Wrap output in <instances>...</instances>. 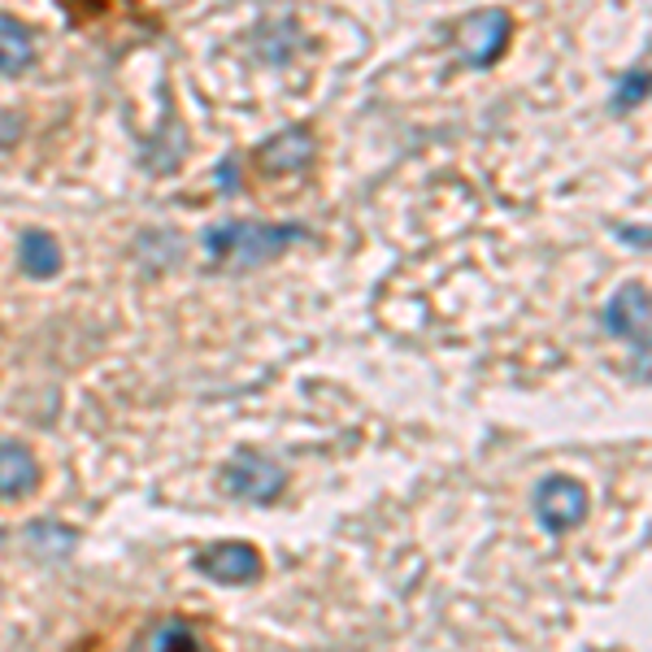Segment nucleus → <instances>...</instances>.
Segmentation results:
<instances>
[{"label":"nucleus","instance_id":"20e7f679","mask_svg":"<svg viewBox=\"0 0 652 652\" xmlns=\"http://www.w3.org/2000/svg\"><path fill=\"white\" fill-rule=\"evenodd\" d=\"M192 570L201 579H213V583L244 588V583H257L265 574V556L249 540H222V544H209V549L197 552L192 556Z\"/></svg>","mask_w":652,"mask_h":652},{"label":"nucleus","instance_id":"f257e3e1","mask_svg":"<svg viewBox=\"0 0 652 652\" xmlns=\"http://www.w3.org/2000/svg\"><path fill=\"white\" fill-rule=\"evenodd\" d=\"M297 240H304V227H270V222H227L204 231V252L218 265H261L270 257H279L283 249H292Z\"/></svg>","mask_w":652,"mask_h":652},{"label":"nucleus","instance_id":"7ed1b4c3","mask_svg":"<svg viewBox=\"0 0 652 652\" xmlns=\"http://www.w3.org/2000/svg\"><path fill=\"white\" fill-rule=\"evenodd\" d=\"M531 509H535V522H540L549 535H565V531L583 526V518H588V509H592V496H588V488H583L579 479H570V474H549V479L535 483Z\"/></svg>","mask_w":652,"mask_h":652},{"label":"nucleus","instance_id":"4468645a","mask_svg":"<svg viewBox=\"0 0 652 652\" xmlns=\"http://www.w3.org/2000/svg\"><path fill=\"white\" fill-rule=\"evenodd\" d=\"M18 136H22V118H18V113H4V109H0V149L18 144Z\"/></svg>","mask_w":652,"mask_h":652},{"label":"nucleus","instance_id":"1a4fd4ad","mask_svg":"<svg viewBox=\"0 0 652 652\" xmlns=\"http://www.w3.org/2000/svg\"><path fill=\"white\" fill-rule=\"evenodd\" d=\"M18 265L31 279H52L61 270V244L52 240L49 231H36L31 227V231L18 235Z\"/></svg>","mask_w":652,"mask_h":652},{"label":"nucleus","instance_id":"9b49d317","mask_svg":"<svg viewBox=\"0 0 652 652\" xmlns=\"http://www.w3.org/2000/svg\"><path fill=\"white\" fill-rule=\"evenodd\" d=\"M140 644H144V649H201V635H197L188 622L165 618L161 626H149V631L140 635Z\"/></svg>","mask_w":652,"mask_h":652},{"label":"nucleus","instance_id":"ddd939ff","mask_svg":"<svg viewBox=\"0 0 652 652\" xmlns=\"http://www.w3.org/2000/svg\"><path fill=\"white\" fill-rule=\"evenodd\" d=\"M644 88H649V74H644V70H640V74H631V79L622 83V97H618V104L626 109V104L644 101Z\"/></svg>","mask_w":652,"mask_h":652},{"label":"nucleus","instance_id":"f8f14e48","mask_svg":"<svg viewBox=\"0 0 652 652\" xmlns=\"http://www.w3.org/2000/svg\"><path fill=\"white\" fill-rule=\"evenodd\" d=\"M27 535H31V540H49V544H40V549H52V552H70V544H79V535H74L70 526H57V522H31Z\"/></svg>","mask_w":652,"mask_h":652},{"label":"nucleus","instance_id":"f03ea898","mask_svg":"<svg viewBox=\"0 0 652 652\" xmlns=\"http://www.w3.org/2000/svg\"><path fill=\"white\" fill-rule=\"evenodd\" d=\"M218 483H222V492H227L231 501L274 504L283 496V488H288V470H283L274 457H265V452H235V457L222 465Z\"/></svg>","mask_w":652,"mask_h":652},{"label":"nucleus","instance_id":"423d86ee","mask_svg":"<svg viewBox=\"0 0 652 652\" xmlns=\"http://www.w3.org/2000/svg\"><path fill=\"white\" fill-rule=\"evenodd\" d=\"M509 36H513V22L504 9H479L457 27V49L474 70H488L504 52Z\"/></svg>","mask_w":652,"mask_h":652},{"label":"nucleus","instance_id":"39448f33","mask_svg":"<svg viewBox=\"0 0 652 652\" xmlns=\"http://www.w3.org/2000/svg\"><path fill=\"white\" fill-rule=\"evenodd\" d=\"M313 157H318L313 131L309 127H288V131H279L274 140H265L261 149L252 152V170L261 179H292V174L313 165Z\"/></svg>","mask_w":652,"mask_h":652},{"label":"nucleus","instance_id":"9d476101","mask_svg":"<svg viewBox=\"0 0 652 652\" xmlns=\"http://www.w3.org/2000/svg\"><path fill=\"white\" fill-rule=\"evenodd\" d=\"M31 61H36L31 31L13 13H0V74H22Z\"/></svg>","mask_w":652,"mask_h":652},{"label":"nucleus","instance_id":"6e6552de","mask_svg":"<svg viewBox=\"0 0 652 652\" xmlns=\"http://www.w3.org/2000/svg\"><path fill=\"white\" fill-rule=\"evenodd\" d=\"M40 479H44V470L27 444H18V440L0 444V501H27L40 488Z\"/></svg>","mask_w":652,"mask_h":652},{"label":"nucleus","instance_id":"0eeeda50","mask_svg":"<svg viewBox=\"0 0 652 652\" xmlns=\"http://www.w3.org/2000/svg\"><path fill=\"white\" fill-rule=\"evenodd\" d=\"M601 322L609 335L640 344V365H649V288L644 283H622L613 301L604 304Z\"/></svg>","mask_w":652,"mask_h":652}]
</instances>
